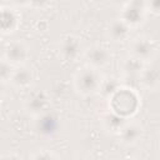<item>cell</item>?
I'll list each match as a JSON object with an SVG mask.
<instances>
[{
  "label": "cell",
  "instance_id": "8",
  "mask_svg": "<svg viewBox=\"0 0 160 160\" xmlns=\"http://www.w3.org/2000/svg\"><path fill=\"white\" fill-rule=\"evenodd\" d=\"M29 58V48L21 40H14L5 46V59L12 65H21Z\"/></svg>",
  "mask_w": 160,
  "mask_h": 160
},
{
  "label": "cell",
  "instance_id": "23",
  "mask_svg": "<svg viewBox=\"0 0 160 160\" xmlns=\"http://www.w3.org/2000/svg\"><path fill=\"white\" fill-rule=\"evenodd\" d=\"M5 96V86H4V82H0V101L4 99Z\"/></svg>",
  "mask_w": 160,
  "mask_h": 160
},
{
  "label": "cell",
  "instance_id": "24",
  "mask_svg": "<svg viewBox=\"0 0 160 160\" xmlns=\"http://www.w3.org/2000/svg\"><path fill=\"white\" fill-rule=\"evenodd\" d=\"M138 1H145V0H138Z\"/></svg>",
  "mask_w": 160,
  "mask_h": 160
},
{
  "label": "cell",
  "instance_id": "9",
  "mask_svg": "<svg viewBox=\"0 0 160 160\" xmlns=\"http://www.w3.org/2000/svg\"><path fill=\"white\" fill-rule=\"evenodd\" d=\"M120 136V141L124 145H135L138 144L142 136H144V129L140 124L135 122V121H128L124 124V126L121 128V130L118 134Z\"/></svg>",
  "mask_w": 160,
  "mask_h": 160
},
{
  "label": "cell",
  "instance_id": "18",
  "mask_svg": "<svg viewBox=\"0 0 160 160\" xmlns=\"http://www.w3.org/2000/svg\"><path fill=\"white\" fill-rule=\"evenodd\" d=\"M30 158L31 159H59L60 156L58 154H55L54 151H51V150L40 149V150H36L34 154H31Z\"/></svg>",
  "mask_w": 160,
  "mask_h": 160
},
{
  "label": "cell",
  "instance_id": "11",
  "mask_svg": "<svg viewBox=\"0 0 160 160\" xmlns=\"http://www.w3.org/2000/svg\"><path fill=\"white\" fill-rule=\"evenodd\" d=\"M140 86L149 91H155L159 88V70L156 65H145L139 75Z\"/></svg>",
  "mask_w": 160,
  "mask_h": 160
},
{
  "label": "cell",
  "instance_id": "20",
  "mask_svg": "<svg viewBox=\"0 0 160 160\" xmlns=\"http://www.w3.org/2000/svg\"><path fill=\"white\" fill-rule=\"evenodd\" d=\"M51 0H29V6L38 10H44L50 5Z\"/></svg>",
  "mask_w": 160,
  "mask_h": 160
},
{
  "label": "cell",
  "instance_id": "10",
  "mask_svg": "<svg viewBox=\"0 0 160 160\" xmlns=\"http://www.w3.org/2000/svg\"><path fill=\"white\" fill-rule=\"evenodd\" d=\"M32 80H34V74H32L31 68L21 64V65H16L14 68L10 82L15 88L25 89V88H29L31 85Z\"/></svg>",
  "mask_w": 160,
  "mask_h": 160
},
{
  "label": "cell",
  "instance_id": "17",
  "mask_svg": "<svg viewBox=\"0 0 160 160\" xmlns=\"http://www.w3.org/2000/svg\"><path fill=\"white\" fill-rule=\"evenodd\" d=\"M15 65H12L10 61H8L5 58L0 59V82H6L10 81L12 71H14Z\"/></svg>",
  "mask_w": 160,
  "mask_h": 160
},
{
  "label": "cell",
  "instance_id": "13",
  "mask_svg": "<svg viewBox=\"0 0 160 160\" xmlns=\"http://www.w3.org/2000/svg\"><path fill=\"white\" fill-rule=\"evenodd\" d=\"M101 125L102 128L110 132V134H119V131L121 130V128L124 126V124L126 122V119H124L122 116L115 114L114 111L109 110L106 112H104L101 115Z\"/></svg>",
  "mask_w": 160,
  "mask_h": 160
},
{
  "label": "cell",
  "instance_id": "3",
  "mask_svg": "<svg viewBox=\"0 0 160 160\" xmlns=\"http://www.w3.org/2000/svg\"><path fill=\"white\" fill-rule=\"evenodd\" d=\"M129 50H130V55L142 60L144 62H148L155 58L158 46L151 38L146 35H140L130 41Z\"/></svg>",
  "mask_w": 160,
  "mask_h": 160
},
{
  "label": "cell",
  "instance_id": "22",
  "mask_svg": "<svg viewBox=\"0 0 160 160\" xmlns=\"http://www.w3.org/2000/svg\"><path fill=\"white\" fill-rule=\"evenodd\" d=\"M5 46H6V44L0 40V59L5 58Z\"/></svg>",
  "mask_w": 160,
  "mask_h": 160
},
{
  "label": "cell",
  "instance_id": "4",
  "mask_svg": "<svg viewBox=\"0 0 160 160\" xmlns=\"http://www.w3.org/2000/svg\"><path fill=\"white\" fill-rule=\"evenodd\" d=\"M120 19L129 25L131 29L138 28L144 24L146 19V9H145V1H138V0H130L120 12Z\"/></svg>",
  "mask_w": 160,
  "mask_h": 160
},
{
  "label": "cell",
  "instance_id": "2",
  "mask_svg": "<svg viewBox=\"0 0 160 160\" xmlns=\"http://www.w3.org/2000/svg\"><path fill=\"white\" fill-rule=\"evenodd\" d=\"M101 79L102 78L98 69H94V68L86 65V66L79 69L74 76L75 90L82 96L92 95V94L98 92Z\"/></svg>",
  "mask_w": 160,
  "mask_h": 160
},
{
  "label": "cell",
  "instance_id": "19",
  "mask_svg": "<svg viewBox=\"0 0 160 160\" xmlns=\"http://www.w3.org/2000/svg\"><path fill=\"white\" fill-rule=\"evenodd\" d=\"M145 9L154 15H159L160 12V0H145Z\"/></svg>",
  "mask_w": 160,
  "mask_h": 160
},
{
  "label": "cell",
  "instance_id": "14",
  "mask_svg": "<svg viewBox=\"0 0 160 160\" xmlns=\"http://www.w3.org/2000/svg\"><path fill=\"white\" fill-rule=\"evenodd\" d=\"M19 25L18 15L14 10L9 8H1L0 10V32L10 34L16 30Z\"/></svg>",
  "mask_w": 160,
  "mask_h": 160
},
{
  "label": "cell",
  "instance_id": "15",
  "mask_svg": "<svg viewBox=\"0 0 160 160\" xmlns=\"http://www.w3.org/2000/svg\"><path fill=\"white\" fill-rule=\"evenodd\" d=\"M146 62H144L142 60L132 56V55H129L126 56L122 62H121V70L124 72V76H136L139 78L140 72L142 71V69L145 68Z\"/></svg>",
  "mask_w": 160,
  "mask_h": 160
},
{
  "label": "cell",
  "instance_id": "21",
  "mask_svg": "<svg viewBox=\"0 0 160 160\" xmlns=\"http://www.w3.org/2000/svg\"><path fill=\"white\" fill-rule=\"evenodd\" d=\"M16 6H29V0H12Z\"/></svg>",
  "mask_w": 160,
  "mask_h": 160
},
{
  "label": "cell",
  "instance_id": "6",
  "mask_svg": "<svg viewBox=\"0 0 160 160\" xmlns=\"http://www.w3.org/2000/svg\"><path fill=\"white\" fill-rule=\"evenodd\" d=\"M59 54L64 61H76L81 55V42L75 35H66L59 45Z\"/></svg>",
  "mask_w": 160,
  "mask_h": 160
},
{
  "label": "cell",
  "instance_id": "16",
  "mask_svg": "<svg viewBox=\"0 0 160 160\" xmlns=\"http://www.w3.org/2000/svg\"><path fill=\"white\" fill-rule=\"evenodd\" d=\"M121 86V81L114 76H106L102 78L100 81V86H99V92L104 99H109L119 88Z\"/></svg>",
  "mask_w": 160,
  "mask_h": 160
},
{
  "label": "cell",
  "instance_id": "1",
  "mask_svg": "<svg viewBox=\"0 0 160 160\" xmlns=\"http://www.w3.org/2000/svg\"><path fill=\"white\" fill-rule=\"evenodd\" d=\"M109 110L122 116L124 119H130L134 116L140 106V98L135 89L121 85L109 99Z\"/></svg>",
  "mask_w": 160,
  "mask_h": 160
},
{
  "label": "cell",
  "instance_id": "25",
  "mask_svg": "<svg viewBox=\"0 0 160 160\" xmlns=\"http://www.w3.org/2000/svg\"><path fill=\"white\" fill-rule=\"evenodd\" d=\"M1 8H2V6H0V10H1Z\"/></svg>",
  "mask_w": 160,
  "mask_h": 160
},
{
  "label": "cell",
  "instance_id": "12",
  "mask_svg": "<svg viewBox=\"0 0 160 160\" xmlns=\"http://www.w3.org/2000/svg\"><path fill=\"white\" fill-rule=\"evenodd\" d=\"M131 28L126 25L121 19L111 21L108 26V36L115 42H122L130 38Z\"/></svg>",
  "mask_w": 160,
  "mask_h": 160
},
{
  "label": "cell",
  "instance_id": "7",
  "mask_svg": "<svg viewBox=\"0 0 160 160\" xmlns=\"http://www.w3.org/2000/svg\"><path fill=\"white\" fill-rule=\"evenodd\" d=\"M50 105L49 96L45 91H32L25 100V109L29 114L34 116L44 115V112L48 110Z\"/></svg>",
  "mask_w": 160,
  "mask_h": 160
},
{
  "label": "cell",
  "instance_id": "5",
  "mask_svg": "<svg viewBox=\"0 0 160 160\" xmlns=\"http://www.w3.org/2000/svg\"><path fill=\"white\" fill-rule=\"evenodd\" d=\"M85 60L86 64L94 69H102L105 68L111 60V52L106 46L102 45H94L85 50Z\"/></svg>",
  "mask_w": 160,
  "mask_h": 160
}]
</instances>
